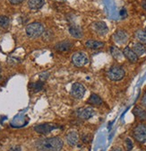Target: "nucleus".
I'll return each mask as SVG.
<instances>
[{"label":"nucleus","instance_id":"obj_1","mask_svg":"<svg viewBox=\"0 0 146 151\" xmlns=\"http://www.w3.org/2000/svg\"><path fill=\"white\" fill-rule=\"evenodd\" d=\"M63 140L58 137L39 139L35 144L38 151H60L63 147Z\"/></svg>","mask_w":146,"mask_h":151},{"label":"nucleus","instance_id":"obj_2","mask_svg":"<svg viewBox=\"0 0 146 151\" xmlns=\"http://www.w3.org/2000/svg\"><path fill=\"white\" fill-rule=\"evenodd\" d=\"M25 32L30 38H39L44 33V27L42 24L34 22L26 26Z\"/></svg>","mask_w":146,"mask_h":151},{"label":"nucleus","instance_id":"obj_3","mask_svg":"<svg viewBox=\"0 0 146 151\" xmlns=\"http://www.w3.org/2000/svg\"><path fill=\"white\" fill-rule=\"evenodd\" d=\"M133 136L139 143L146 142V124H138L133 130Z\"/></svg>","mask_w":146,"mask_h":151},{"label":"nucleus","instance_id":"obj_4","mask_svg":"<svg viewBox=\"0 0 146 151\" xmlns=\"http://www.w3.org/2000/svg\"><path fill=\"white\" fill-rule=\"evenodd\" d=\"M125 75V70L118 66H114L110 68V69L108 72V78L112 80V81H119L124 78Z\"/></svg>","mask_w":146,"mask_h":151},{"label":"nucleus","instance_id":"obj_5","mask_svg":"<svg viewBox=\"0 0 146 151\" xmlns=\"http://www.w3.org/2000/svg\"><path fill=\"white\" fill-rule=\"evenodd\" d=\"M72 62L75 67L82 68L88 64L89 59L84 52H75L72 57Z\"/></svg>","mask_w":146,"mask_h":151},{"label":"nucleus","instance_id":"obj_6","mask_svg":"<svg viewBox=\"0 0 146 151\" xmlns=\"http://www.w3.org/2000/svg\"><path fill=\"white\" fill-rule=\"evenodd\" d=\"M86 93V89L83 86V85L80 83H75L72 86L71 88V93L73 97H75V99H82Z\"/></svg>","mask_w":146,"mask_h":151},{"label":"nucleus","instance_id":"obj_7","mask_svg":"<svg viewBox=\"0 0 146 151\" xmlns=\"http://www.w3.org/2000/svg\"><path fill=\"white\" fill-rule=\"evenodd\" d=\"M58 126L56 124H52V123H43V124H40L34 127V130L39 134H42V135H46L49 132H51L53 129H58Z\"/></svg>","mask_w":146,"mask_h":151},{"label":"nucleus","instance_id":"obj_8","mask_svg":"<svg viewBox=\"0 0 146 151\" xmlns=\"http://www.w3.org/2000/svg\"><path fill=\"white\" fill-rule=\"evenodd\" d=\"M113 38V41L119 44V45H123L125 43L127 42V41H128V34H127V32L124 30H118L112 36Z\"/></svg>","mask_w":146,"mask_h":151},{"label":"nucleus","instance_id":"obj_9","mask_svg":"<svg viewBox=\"0 0 146 151\" xmlns=\"http://www.w3.org/2000/svg\"><path fill=\"white\" fill-rule=\"evenodd\" d=\"M95 114V111L92 107L80 108L77 111V116L82 120H89Z\"/></svg>","mask_w":146,"mask_h":151},{"label":"nucleus","instance_id":"obj_10","mask_svg":"<svg viewBox=\"0 0 146 151\" xmlns=\"http://www.w3.org/2000/svg\"><path fill=\"white\" fill-rule=\"evenodd\" d=\"M93 30L99 35L100 36H105L108 34V25L106 24V23L102 22V21H99V22H95L92 25Z\"/></svg>","mask_w":146,"mask_h":151},{"label":"nucleus","instance_id":"obj_11","mask_svg":"<svg viewBox=\"0 0 146 151\" xmlns=\"http://www.w3.org/2000/svg\"><path fill=\"white\" fill-rule=\"evenodd\" d=\"M66 140L67 142V144L71 147H75L78 144L79 142V135L77 133V131H70L67 133V135L66 136Z\"/></svg>","mask_w":146,"mask_h":151},{"label":"nucleus","instance_id":"obj_12","mask_svg":"<svg viewBox=\"0 0 146 151\" xmlns=\"http://www.w3.org/2000/svg\"><path fill=\"white\" fill-rule=\"evenodd\" d=\"M73 48V43L70 41H63L55 45V50L58 52H67Z\"/></svg>","mask_w":146,"mask_h":151},{"label":"nucleus","instance_id":"obj_13","mask_svg":"<svg viewBox=\"0 0 146 151\" xmlns=\"http://www.w3.org/2000/svg\"><path fill=\"white\" fill-rule=\"evenodd\" d=\"M123 54L125 58L128 60L130 62H137L138 61V58L139 57L135 54V52L133 50V49L129 48V47H125L123 50Z\"/></svg>","mask_w":146,"mask_h":151},{"label":"nucleus","instance_id":"obj_14","mask_svg":"<svg viewBox=\"0 0 146 151\" xmlns=\"http://www.w3.org/2000/svg\"><path fill=\"white\" fill-rule=\"evenodd\" d=\"M45 5V0H29L28 6L31 10H39Z\"/></svg>","mask_w":146,"mask_h":151},{"label":"nucleus","instance_id":"obj_15","mask_svg":"<svg viewBox=\"0 0 146 151\" xmlns=\"http://www.w3.org/2000/svg\"><path fill=\"white\" fill-rule=\"evenodd\" d=\"M85 46L92 50H99L104 47V42H100V41H95V40H88L85 42Z\"/></svg>","mask_w":146,"mask_h":151},{"label":"nucleus","instance_id":"obj_16","mask_svg":"<svg viewBox=\"0 0 146 151\" xmlns=\"http://www.w3.org/2000/svg\"><path fill=\"white\" fill-rule=\"evenodd\" d=\"M68 31L70 34L74 38H76V39H80V38L83 37V31L77 25H70V27L68 28Z\"/></svg>","mask_w":146,"mask_h":151},{"label":"nucleus","instance_id":"obj_17","mask_svg":"<svg viewBox=\"0 0 146 151\" xmlns=\"http://www.w3.org/2000/svg\"><path fill=\"white\" fill-rule=\"evenodd\" d=\"M87 104L93 105V106H100L103 104L102 99L96 93H93L92 96L89 97V99L87 100Z\"/></svg>","mask_w":146,"mask_h":151},{"label":"nucleus","instance_id":"obj_18","mask_svg":"<svg viewBox=\"0 0 146 151\" xmlns=\"http://www.w3.org/2000/svg\"><path fill=\"white\" fill-rule=\"evenodd\" d=\"M133 50L135 52V54L138 57H142V56H143V55L146 54V48L144 47L143 44H142L140 42L134 43V45H133Z\"/></svg>","mask_w":146,"mask_h":151},{"label":"nucleus","instance_id":"obj_19","mask_svg":"<svg viewBox=\"0 0 146 151\" xmlns=\"http://www.w3.org/2000/svg\"><path fill=\"white\" fill-rule=\"evenodd\" d=\"M110 53H111V55H112V57L115 59V60H123V58H124V54H123V52L118 48V47H116V46H111V48H110Z\"/></svg>","mask_w":146,"mask_h":151},{"label":"nucleus","instance_id":"obj_20","mask_svg":"<svg viewBox=\"0 0 146 151\" xmlns=\"http://www.w3.org/2000/svg\"><path fill=\"white\" fill-rule=\"evenodd\" d=\"M135 37L138 42L142 44H146V32L143 30H138L135 32Z\"/></svg>","mask_w":146,"mask_h":151},{"label":"nucleus","instance_id":"obj_21","mask_svg":"<svg viewBox=\"0 0 146 151\" xmlns=\"http://www.w3.org/2000/svg\"><path fill=\"white\" fill-rule=\"evenodd\" d=\"M134 113L140 120H146V111L141 107H135L134 109Z\"/></svg>","mask_w":146,"mask_h":151},{"label":"nucleus","instance_id":"obj_22","mask_svg":"<svg viewBox=\"0 0 146 151\" xmlns=\"http://www.w3.org/2000/svg\"><path fill=\"white\" fill-rule=\"evenodd\" d=\"M9 24H10V19L7 16L0 15V27L6 28V27H8Z\"/></svg>","mask_w":146,"mask_h":151},{"label":"nucleus","instance_id":"obj_23","mask_svg":"<svg viewBox=\"0 0 146 151\" xmlns=\"http://www.w3.org/2000/svg\"><path fill=\"white\" fill-rule=\"evenodd\" d=\"M30 86L31 87V90L36 93V92L41 91L43 88V83L42 82H36V83L31 84Z\"/></svg>","mask_w":146,"mask_h":151},{"label":"nucleus","instance_id":"obj_24","mask_svg":"<svg viewBox=\"0 0 146 151\" xmlns=\"http://www.w3.org/2000/svg\"><path fill=\"white\" fill-rule=\"evenodd\" d=\"M141 104H142V107L146 108V92L143 93V96H142V97L141 99Z\"/></svg>","mask_w":146,"mask_h":151},{"label":"nucleus","instance_id":"obj_25","mask_svg":"<svg viewBox=\"0 0 146 151\" xmlns=\"http://www.w3.org/2000/svg\"><path fill=\"white\" fill-rule=\"evenodd\" d=\"M48 76H49V74H48V73L44 72V73H41V74L40 75V78H41L42 81H45V80L48 78Z\"/></svg>","mask_w":146,"mask_h":151},{"label":"nucleus","instance_id":"obj_26","mask_svg":"<svg viewBox=\"0 0 146 151\" xmlns=\"http://www.w3.org/2000/svg\"><path fill=\"white\" fill-rule=\"evenodd\" d=\"M24 0H9V2L12 4V5H19V4H22Z\"/></svg>","mask_w":146,"mask_h":151},{"label":"nucleus","instance_id":"obj_27","mask_svg":"<svg viewBox=\"0 0 146 151\" xmlns=\"http://www.w3.org/2000/svg\"><path fill=\"white\" fill-rule=\"evenodd\" d=\"M10 151H21L20 147H14L10 149Z\"/></svg>","mask_w":146,"mask_h":151},{"label":"nucleus","instance_id":"obj_28","mask_svg":"<svg viewBox=\"0 0 146 151\" xmlns=\"http://www.w3.org/2000/svg\"><path fill=\"white\" fill-rule=\"evenodd\" d=\"M111 151H123V150H122V148H121V147H114Z\"/></svg>","mask_w":146,"mask_h":151},{"label":"nucleus","instance_id":"obj_29","mask_svg":"<svg viewBox=\"0 0 146 151\" xmlns=\"http://www.w3.org/2000/svg\"><path fill=\"white\" fill-rule=\"evenodd\" d=\"M142 7L146 10V0H143V1L142 2Z\"/></svg>","mask_w":146,"mask_h":151},{"label":"nucleus","instance_id":"obj_30","mask_svg":"<svg viewBox=\"0 0 146 151\" xmlns=\"http://www.w3.org/2000/svg\"><path fill=\"white\" fill-rule=\"evenodd\" d=\"M1 67H0V79H1Z\"/></svg>","mask_w":146,"mask_h":151},{"label":"nucleus","instance_id":"obj_31","mask_svg":"<svg viewBox=\"0 0 146 151\" xmlns=\"http://www.w3.org/2000/svg\"><path fill=\"white\" fill-rule=\"evenodd\" d=\"M56 1H58V2H63V1H66V0H56Z\"/></svg>","mask_w":146,"mask_h":151},{"label":"nucleus","instance_id":"obj_32","mask_svg":"<svg viewBox=\"0 0 146 151\" xmlns=\"http://www.w3.org/2000/svg\"><path fill=\"white\" fill-rule=\"evenodd\" d=\"M144 31H145V32H146V27H145V30H144Z\"/></svg>","mask_w":146,"mask_h":151}]
</instances>
